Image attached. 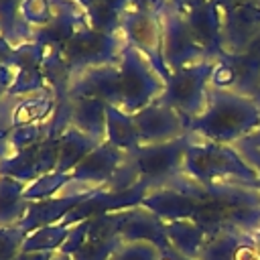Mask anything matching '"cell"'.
I'll use <instances>...</instances> for the list:
<instances>
[{"instance_id": "ba28073f", "label": "cell", "mask_w": 260, "mask_h": 260, "mask_svg": "<svg viewBox=\"0 0 260 260\" xmlns=\"http://www.w3.org/2000/svg\"><path fill=\"white\" fill-rule=\"evenodd\" d=\"M236 148L252 162V167L256 169V175H258V189H260V150H256V148H248V146H238L236 144Z\"/></svg>"}, {"instance_id": "5bb4252c", "label": "cell", "mask_w": 260, "mask_h": 260, "mask_svg": "<svg viewBox=\"0 0 260 260\" xmlns=\"http://www.w3.org/2000/svg\"><path fill=\"white\" fill-rule=\"evenodd\" d=\"M258 2H260V0H258Z\"/></svg>"}, {"instance_id": "9c48e42d", "label": "cell", "mask_w": 260, "mask_h": 260, "mask_svg": "<svg viewBox=\"0 0 260 260\" xmlns=\"http://www.w3.org/2000/svg\"><path fill=\"white\" fill-rule=\"evenodd\" d=\"M248 57H252L256 63H260V32L252 39V43L246 47V51H244Z\"/></svg>"}, {"instance_id": "6da1fadb", "label": "cell", "mask_w": 260, "mask_h": 260, "mask_svg": "<svg viewBox=\"0 0 260 260\" xmlns=\"http://www.w3.org/2000/svg\"><path fill=\"white\" fill-rule=\"evenodd\" d=\"M144 207L162 221H193L207 234L223 230L252 232L260 225V189L248 185H199L187 177L158 187Z\"/></svg>"}, {"instance_id": "7a4b0ae2", "label": "cell", "mask_w": 260, "mask_h": 260, "mask_svg": "<svg viewBox=\"0 0 260 260\" xmlns=\"http://www.w3.org/2000/svg\"><path fill=\"white\" fill-rule=\"evenodd\" d=\"M260 126V108L250 95L211 87L203 112L189 122L187 132L193 138L236 146L254 134Z\"/></svg>"}, {"instance_id": "3957f363", "label": "cell", "mask_w": 260, "mask_h": 260, "mask_svg": "<svg viewBox=\"0 0 260 260\" xmlns=\"http://www.w3.org/2000/svg\"><path fill=\"white\" fill-rule=\"evenodd\" d=\"M189 134V132H187ZM183 177L199 185H248L258 189V175L252 162L236 148L193 138L183 162Z\"/></svg>"}, {"instance_id": "7c38bea8", "label": "cell", "mask_w": 260, "mask_h": 260, "mask_svg": "<svg viewBox=\"0 0 260 260\" xmlns=\"http://www.w3.org/2000/svg\"><path fill=\"white\" fill-rule=\"evenodd\" d=\"M252 238H254V244H256V250H258V256H260V225L256 230H252Z\"/></svg>"}, {"instance_id": "8fae6325", "label": "cell", "mask_w": 260, "mask_h": 260, "mask_svg": "<svg viewBox=\"0 0 260 260\" xmlns=\"http://www.w3.org/2000/svg\"><path fill=\"white\" fill-rule=\"evenodd\" d=\"M160 260H191V258H187V256L175 252L171 246H167V248H162V258Z\"/></svg>"}, {"instance_id": "52a82bcc", "label": "cell", "mask_w": 260, "mask_h": 260, "mask_svg": "<svg viewBox=\"0 0 260 260\" xmlns=\"http://www.w3.org/2000/svg\"><path fill=\"white\" fill-rule=\"evenodd\" d=\"M162 248L150 242H120L110 260H160Z\"/></svg>"}, {"instance_id": "8992f818", "label": "cell", "mask_w": 260, "mask_h": 260, "mask_svg": "<svg viewBox=\"0 0 260 260\" xmlns=\"http://www.w3.org/2000/svg\"><path fill=\"white\" fill-rule=\"evenodd\" d=\"M197 260H260L252 232H215L203 244Z\"/></svg>"}, {"instance_id": "277c9868", "label": "cell", "mask_w": 260, "mask_h": 260, "mask_svg": "<svg viewBox=\"0 0 260 260\" xmlns=\"http://www.w3.org/2000/svg\"><path fill=\"white\" fill-rule=\"evenodd\" d=\"M215 63L217 59H203V61L179 67L175 69L171 81L167 83L162 102L187 122V128H189V122L195 120L207 104Z\"/></svg>"}, {"instance_id": "30bf717a", "label": "cell", "mask_w": 260, "mask_h": 260, "mask_svg": "<svg viewBox=\"0 0 260 260\" xmlns=\"http://www.w3.org/2000/svg\"><path fill=\"white\" fill-rule=\"evenodd\" d=\"M238 146H248V148H256V150H260V126H258V130H256L254 134H250L246 140L238 142Z\"/></svg>"}, {"instance_id": "4fadbf2b", "label": "cell", "mask_w": 260, "mask_h": 260, "mask_svg": "<svg viewBox=\"0 0 260 260\" xmlns=\"http://www.w3.org/2000/svg\"><path fill=\"white\" fill-rule=\"evenodd\" d=\"M252 100L256 102V106L260 108V81H258V87H256V91L252 93Z\"/></svg>"}, {"instance_id": "5b68a950", "label": "cell", "mask_w": 260, "mask_h": 260, "mask_svg": "<svg viewBox=\"0 0 260 260\" xmlns=\"http://www.w3.org/2000/svg\"><path fill=\"white\" fill-rule=\"evenodd\" d=\"M260 32V2L221 8V45L225 55L244 53Z\"/></svg>"}]
</instances>
